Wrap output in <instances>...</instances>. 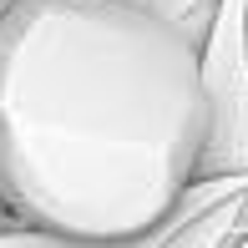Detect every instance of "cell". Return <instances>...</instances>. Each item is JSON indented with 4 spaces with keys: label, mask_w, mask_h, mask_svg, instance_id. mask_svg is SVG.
Returning <instances> with one entry per match:
<instances>
[{
    "label": "cell",
    "mask_w": 248,
    "mask_h": 248,
    "mask_svg": "<svg viewBox=\"0 0 248 248\" xmlns=\"http://www.w3.org/2000/svg\"><path fill=\"white\" fill-rule=\"evenodd\" d=\"M238 193H248V177H208V183H193V187L183 193V202H177V213H172V223H167V228L147 233V238H132V243H92V238H71V233H51V228L16 223V228L0 233V248H162V238H167V233H172L193 208H202V202L213 208V202L238 198Z\"/></svg>",
    "instance_id": "3957f363"
},
{
    "label": "cell",
    "mask_w": 248,
    "mask_h": 248,
    "mask_svg": "<svg viewBox=\"0 0 248 248\" xmlns=\"http://www.w3.org/2000/svg\"><path fill=\"white\" fill-rule=\"evenodd\" d=\"M0 208H5V202H0Z\"/></svg>",
    "instance_id": "ba28073f"
},
{
    "label": "cell",
    "mask_w": 248,
    "mask_h": 248,
    "mask_svg": "<svg viewBox=\"0 0 248 248\" xmlns=\"http://www.w3.org/2000/svg\"><path fill=\"white\" fill-rule=\"evenodd\" d=\"M233 248H248V233H243V238H238V243H233Z\"/></svg>",
    "instance_id": "52a82bcc"
},
{
    "label": "cell",
    "mask_w": 248,
    "mask_h": 248,
    "mask_svg": "<svg viewBox=\"0 0 248 248\" xmlns=\"http://www.w3.org/2000/svg\"><path fill=\"white\" fill-rule=\"evenodd\" d=\"M16 223H20L16 213H10V208H0V233H5V228H16Z\"/></svg>",
    "instance_id": "8992f818"
},
{
    "label": "cell",
    "mask_w": 248,
    "mask_h": 248,
    "mask_svg": "<svg viewBox=\"0 0 248 248\" xmlns=\"http://www.w3.org/2000/svg\"><path fill=\"white\" fill-rule=\"evenodd\" d=\"M202 101H208V142H202L198 183L248 177V0H218L202 36Z\"/></svg>",
    "instance_id": "7a4b0ae2"
},
{
    "label": "cell",
    "mask_w": 248,
    "mask_h": 248,
    "mask_svg": "<svg viewBox=\"0 0 248 248\" xmlns=\"http://www.w3.org/2000/svg\"><path fill=\"white\" fill-rule=\"evenodd\" d=\"M127 5H142V10H152V16L183 26L198 46H202V36H208L213 16H218V0H127Z\"/></svg>",
    "instance_id": "5b68a950"
},
{
    "label": "cell",
    "mask_w": 248,
    "mask_h": 248,
    "mask_svg": "<svg viewBox=\"0 0 248 248\" xmlns=\"http://www.w3.org/2000/svg\"><path fill=\"white\" fill-rule=\"evenodd\" d=\"M208 142L202 56L127 0L0 10V202L31 228L132 243L167 228Z\"/></svg>",
    "instance_id": "6da1fadb"
},
{
    "label": "cell",
    "mask_w": 248,
    "mask_h": 248,
    "mask_svg": "<svg viewBox=\"0 0 248 248\" xmlns=\"http://www.w3.org/2000/svg\"><path fill=\"white\" fill-rule=\"evenodd\" d=\"M248 233V193L238 198H223V202H202L193 208L172 233L162 238V248H233Z\"/></svg>",
    "instance_id": "277c9868"
}]
</instances>
